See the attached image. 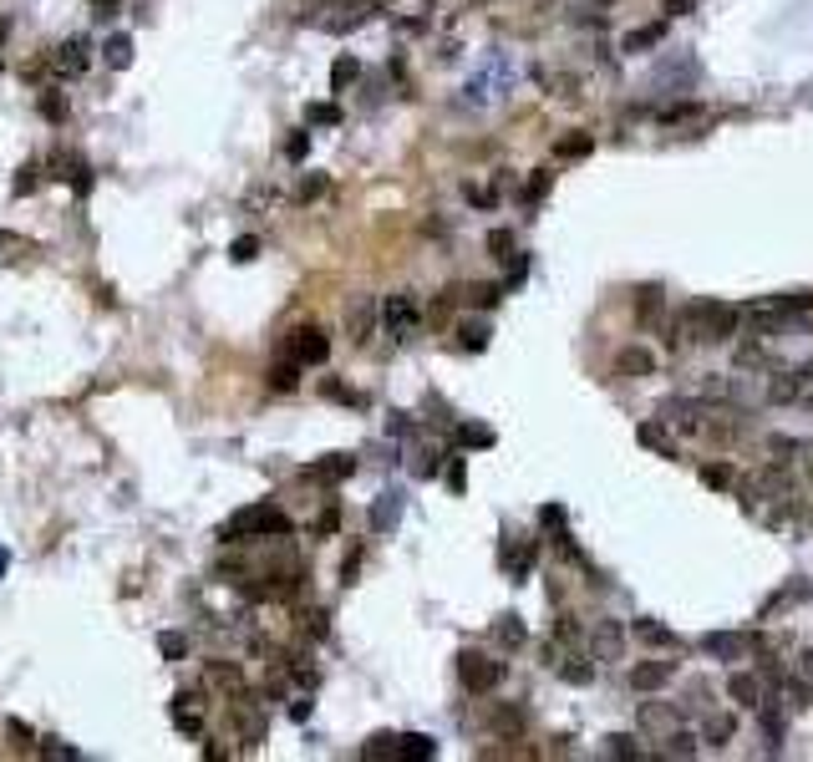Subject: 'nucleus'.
I'll use <instances>...</instances> for the list:
<instances>
[{"label":"nucleus","mask_w":813,"mask_h":762,"mask_svg":"<svg viewBox=\"0 0 813 762\" xmlns=\"http://www.w3.org/2000/svg\"><path fill=\"white\" fill-rule=\"evenodd\" d=\"M239 534H244V539H285V534H290V518H285L275 503H254V509H244V514H235L224 524V544H235Z\"/></svg>","instance_id":"obj_1"},{"label":"nucleus","mask_w":813,"mask_h":762,"mask_svg":"<svg viewBox=\"0 0 813 762\" xmlns=\"http://www.w3.org/2000/svg\"><path fill=\"white\" fill-rule=\"evenodd\" d=\"M691 321H697V336H702V341H732V330L742 326V311L717 305V300H697V305H691Z\"/></svg>","instance_id":"obj_2"},{"label":"nucleus","mask_w":813,"mask_h":762,"mask_svg":"<svg viewBox=\"0 0 813 762\" xmlns=\"http://www.w3.org/2000/svg\"><path fill=\"white\" fill-rule=\"evenodd\" d=\"M458 681L468 686L473 697H484V691H493L503 681V661H488L478 651H458Z\"/></svg>","instance_id":"obj_3"},{"label":"nucleus","mask_w":813,"mask_h":762,"mask_svg":"<svg viewBox=\"0 0 813 762\" xmlns=\"http://www.w3.org/2000/svg\"><path fill=\"white\" fill-rule=\"evenodd\" d=\"M417 321H423V311H417V300L412 295H387L381 300V326H387L391 341H406V336L417 330Z\"/></svg>","instance_id":"obj_4"},{"label":"nucleus","mask_w":813,"mask_h":762,"mask_svg":"<svg viewBox=\"0 0 813 762\" xmlns=\"http://www.w3.org/2000/svg\"><path fill=\"white\" fill-rule=\"evenodd\" d=\"M290 356L300 361V366H326L330 361V336L321 326H305L290 336Z\"/></svg>","instance_id":"obj_5"},{"label":"nucleus","mask_w":813,"mask_h":762,"mask_svg":"<svg viewBox=\"0 0 813 762\" xmlns=\"http://www.w3.org/2000/svg\"><path fill=\"white\" fill-rule=\"evenodd\" d=\"M51 66H56V77H81L92 66V41L87 36H66L56 47V56H51Z\"/></svg>","instance_id":"obj_6"},{"label":"nucleus","mask_w":813,"mask_h":762,"mask_svg":"<svg viewBox=\"0 0 813 762\" xmlns=\"http://www.w3.org/2000/svg\"><path fill=\"white\" fill-rule=\"evenodd\" d=\"M672 676H676L672 661H641V666H630V691H661Z\"/></svg>","instance_id":"obj_7"},{"label":"nucleus","mask_w":813,"mask_h":762,"mask_svg":"<svg viewBox=\"0 0 813 762\" xmlns=\"http://www.w3.org/2000/svg\"><path fill=\"white\" fill-rule=\"evenodd\" d=\"M203 681L219 686V691H235V697H244V671L229 666V661H209V666H203Z\"/></svg>","instance_id":"obj_8"},{"label":"nucleus","mask_w":813,"mask_h":762,"mask_svg":"<svg viewBox=\"0 0 813 762\" xmlns=\"http://www.w3.org/2000/svg\"><path fill=\"white\" fill-rule=\"evenodd\" d=\"M173 727L178 732H188V737H199L203 732V712H199V697H173Z\"/></svg>","instance_id":"obj_9"},{"label":"nucleus","mask_w":813,"mask_h":762,"mask_svg":"<svg viewBox=\"0 0 813 762\" xmlns=\"http://www.w3.org/2000/svg\"><path fill=\"white\" fill-rule=\"evenodd\" d=\"M51 168H56V178H66V184L77 188V193H87V188H92V173H87V163H81V158L56 153V158H51Z\"/></svg>","instance_id":"obj_10"},{"label":"nucleus","mask_w":813,"mask_h":762,"mask_svg":"<svg viewBox=\"0 0 813 762\" xmlns=\"http://www.w3.org/2000/svg\"><path fill=\"white\" fill-rule=\"evenodd\" d=\"M620 646H626V630H620V621H600V625H595V651H600V661H615V655H620Z\"/></svg>","instance_id":"obj_11"},{"label":"nucleus","mask_w":813,"mask_h":762,"mask_svg":"<svg viewBox=\"0 0 813 762\" xmlns=\"http://www.w3.org/2000/svg\"><path fill=\"white\" fill-rule=\"evenodd\" d=\"M702 651H706V655H717V661H742L748 640H742V636H727V630H717V636H702Z\"/></svg>","instance_id":"obj_12"},{"label":"nucleus","mask_w":813,"mask_h":762,"mask_svg":"<svg viewBox=\"0 0 813 762\" xmlns=\"http://www.w3.org/2000/svg\"><path fill=\"white\" fill-rule=\"evenodd\" d=\"M615 372H620V376H651V372H656V356L641 351V346H626V351L615 356Z\"/></svg>","instance_id":"obj_13"},{"label":"nucleus","mask_w":813,"mask_h":762,"mask_svg":"<svg viewBox=\"0 0 813 762\" xmlns=\"http://www.w3.org/2000/svg\"><path fill=\"white\" fill-rule=\"evenodd\" d=\"M493 732H499V737H524V706H514V701L499 706V712H493Z\"/></svg>","instance_id":"obj_14"},{"label":"nucleus","mask_w":813,"mask_h":762,"mask_svg":"<svg viewBox=\"0 0 813 762\" xmlns=\"http://www.w3.org/2000/svg\"><path fill=\"white\" fill-rule=\"evenodd\" d=\"M661 41H666V21H651V26L626 36V51H646V47H661Z\"/></svg>","instance_id":"obj_15"},{"label":"nucleus","mask_w":813,"mask_h":762,"mask_svg":"<svg viewBox=\"0 0 813 762\" xmlns=\"http://www.w3.org/2000/svg\"><path fill=\"white\" fill-rule=\"evenodd\" d=\"M351 473H356V458H346V452H336V458L311 467V478H351Z\"/></svg>","instance_id":"obj_16"},{"label":"nucleus","mask_w":813,"mask_h":762,"mask_svg":"<svg viewBox=\"0 0 813 762\" xmlns=\"http://www.w3.org/2000/svg\"><path fill=\"white\" fill-rule=\"evenodd\" d=\"M270 387H275V391H295L300 387V361L290 356V361H280V366H270Z\"/></svg>","instance_id":"obj_17"},{"label":"nucleus","mask_w":813,"mask_h":762,"mask_svg":"<svg viewBox=\"0 0 813 762\" xmlns=\"http://www.w3.org/2000/svg\"><path fill=\"white\" fill-rule=\"evenodd\" d=\"M397 758H438V742H432V737H423V732H412V737H402V742H397Z\"/></svg>","instance_id":"obj_18"},{"label":"nucleus","mask_w":813,"mask_h":762,"mask_svg":"<svg viewBox=\"0 0 813 762\" xmlns=\"http://www.w3.org/2000/svg\"><path fill=\"white\" fill-rule=\"evenodd\" d=\"M397 514H402V498H397V493H381V503L372 509V529H391V524H397Z\"/></svg>","instance_id":"obj_19"},{"label":"nucleus","mask_w":813,"mask_h":762,"mask_svg":"<svg viewBox=\"0 0 813 762\" xmlns=\"http://www.w3.org/2000/svg\"><path fill=\"white\" fill-rule=\"evenodd\" d=\"M458 442H463V448H493V432H488L484 422H458Z\"/></svg>","instance_id":"obj_20"},{"label":"nucleus","mask_w":813,"mask_h":762,"mask_svg":"<svg viewBox=\"0 0 813 762\" xmlns=\"http://www.w3.org/2000/svg\"><path fill=\"white\" fill-rule=\"evenodd\" d=\"M356 77H361V62H356V56H341V62L330 66V87H336V92H346Z\"/></svg>","instance_id":"obj_21"},{"label":"nucleus","mask_w":813,"mask_h":762,"mask_svg":"<svg viewBox=\"0 0 813 762\" xmlns=\"http://www.w3.org/2000/svg\"><path fill=\"white\" fill-rule=\"evenodd\" d=\"M560 676H564L569 686H590V681H595V666L585 661V655H569V666H560Z\"/></svg>","instance_id":"obj_22"},{"label":"nucleus","mask_w":813,"mask_h":762,"mask_svg":"<svg viewBox=\"0 0 813 762\" xmlns=\"http://www.w3.org/2000/svg\"><path fill=\"white\" fill-rule=\"evenodd\" d=\"M727 691H732V701H742V706H757V676H742V671H737L732 681H727Z\"/></svg>","instance_id":"obj_23"},{"label":"nucleus","mask_w":813,"mask_h":762,"mask_svg":"<svg viewBox=\"0 0 813 762\" xmlns=\"http://www.w3.org/2000/svg\"><path fill=\"white\" fill-rule=\"evenodd\" d=\"M376 321V305H351V341H366Z\"/></svg>","instance_id":"obj_24"},{"label":"nucleus","mask_w":813,"mask_h":762,"mask_svg":"<svg viewBox=\"0 0 813 762\" xmlns=\"http://www.w3.org/2000/svg\"><path fill=\"white\" fill-rule=\"evenodd\" d=\"M798 391H803V372H793V376H778V381L767 387V397H773V402H793Z\"/></svg>","instance_id":"obj_25"},{"label":"nucleus","mask_w":813,"mask_h":762,"mask_svg":"<svg viewBox=\"0 0 813 762\" xmlns=\"http://www.w3.org/2000/svg\"><path fill=\"white\" fill-rule=\"evenodd\" d=\"M493 636H499L503 646H524V621H518V615H499Z\"/></svg>","instance_id":"obj_26"},{"label":"nucleus","mask_w":813,"mask_h":762,"mask_svg":"<svg viewBox=\"0 0 813 762\" xmlns=\"http://www.w3.org/2000/svg\"><path fill=\"white\" fill-rule=\"evenodd\" d=\"M41 112H47V123H66V97L56 87H47L41 92Z\"/></svg>","instance_id":"obj_27"},{"label":"nucleus","mask_w":813,"mask_h":762,"mask_svg":"<svg viewBox=\"0 0 813 762\" xmlns=\"http://www.w3.org/2000/svg\"><path fill=\"white\" fill-rule=\"evenodd\" d=\"M641 722L651 732H661V727H672V722H676V712H672V706H651V701H646V706H641Z\"/></svg>","instance_id":"obj_28"},{"label":"nucleus","mask_w":813,"mask_h":762,"mask_svg":"<svg viewBox=\"0 0 813 762\" xmlns=\"http://www.w3.org/2000/svg\"><path fill=\"white\" fill-rule=\"evenodd\" d=\"M133 62V36H112L107 41V66H127Z\"/></svg>","instance_id":"obj_29"},{"label":"nucleus","mask_w":813,"mask_h":762,"mask_svg":"<svg viewBox=\"0 0 813 762\" xmlns=\"http://www.w3.org/2000/svg\"><path fill=\"white\" fill-rule=\"evenodd\" d=\"M554 153H560V158H585V153H590V138H585V133H569V138L554 142Z\"/></svg>","instance_id":"obj_30"},{"label":"nucleus","mask_w":813,"mask_h":762,"mask_svg":"<svg viewBox=\"0 0 813 762\" xmlns=\"http://www.w3.org/2000/svg\"><path fill=\"white\" fill-rule=\"evenodd\" d=\"M636 636H641L646 646H672V630L656 625V621H641V625H636Z\"/></svg>","instance_id":"obj_31"},{"label":"nucleus","mask_w":813,"mask_h":762,"mask_svg":"<svg viewBox=\"0 0 813 762\" xmlns=\"http://www.w3.org/2000/svg\"><path fill=\"white\" fill-rule=\"evenodd\" d=\"M702 483H712V488H732V463H706Z\"/></svg>","instance_id":"obj_32"},{"label":"nucleus","mask_w":813,"mask_h":762,"mask_svg":"<svg viewBox=\"0 0 813 762\" xmlns=\"http://www.w3.org/2000/svg\"><path fill=\"white\" fill-rule=\"evenodd\" d=\"M488 249H493V260H514V234L493 229V234H488Z\"/></svg>","instance_id":"obj_33"},{"label":"nucleus","mask_w":813,"mask_h":762,"mask_svg":"<svg viewBox=\"0 0 813 762\" xmlns=\"http://www.w3.org/2000/svg\"><path fill=\"white\" fill-rule=\"evenodd\" d=\"M666 752H672V758H691V752H697V737H691V732H672V737H666Z\"/></svg>","instance_id":"obj_34"},{"label":"nucleus","mask_w":813,"mask_h":762,"mask_svg":"<svg viewBox=\"0 0 813 762\" xmlns=\"http://www.w3.org/2000/svg\"><path fill=\"white\" fill-rule=\"evenodd\" d=\"M305 117H311L315 127H336V123H341V107H330V102H315V107L305 112Z\"/></svg>","instance_id":"obj_35"},{"label":"nucleus","mask_w":813,"mask_h":762,"mask_svg":"<svg viewBox=\"0 0 813 762\" xmlns=\"http://www.w3.org/2000/svg\"><path fill=\"white\" fill-rule=\"evenodd\" d=\"M254 254H260V239H250V234H244V239H235V244H229V260H239V265H250Z\"/></svg>","instance_id":"obj_36"},{"label":"nucleus","mask_w":813,"mask_h":762,"mask_svg":"<svg viewBox=\"0 0 813 762\" xmlns=\"http://www.w3.org/2000/svg\"><path fill=\"white\" fill-rule=\"evenodd\" d=\"M321 193H326V173H311V178H305V184L295 188V199L300 203H311V199H321Z\"/></svg>","instance_id":"obj_37"},{"label":"nucleus","mask_w":813,"mask_h":762,"mask_svg":"<svg viewBox=\"0 0 813 762\" xmlns=\"http://www.w3.org/2000/svg\"><path fill=\"white\" fill-rule=\"evenodd\" d=\"M158 651L168 655V661H178V655H184V651H188V640H184V636H178V630H168V636H158Z\"/></svg>","instance_id":"obj_38"},{"label":"nucleus","mask_w":813,"mask_h":762,"mask_svg":"<svg viewBox=\"0 0 813 762\" xmlns=\"http://www.w3.org/2000/svg\"><path fill=\"white\" fill-rule=\"evenodd\" d=\"M463 346H468V351H484V346H488V326H484V321L463 326Z\"/></svg>","instance_id":"obj_39"},{"label":"nucleus","mask_w":813,"mask_h":762,"mask_svg":"<svg viewBox=\"0 0 813 762\" xmlns=\"http://www.w3.org/2000/svg\"><path fill=\"white\" fill-rule=\"evenodd\" d=\"M397 742H402V737H391V732H381V737H372V742L361 747V752H366V758H376V752L387 758V752H397Z\"/></svg>","instance_id":"obj_40"},{"label":"nucleus","mask_w":813,"mask_h":762,"mask_svg":"<svg viewBox=\"0 0 813 762\" xmlns=\"http://www.w3.org/2000/svg\"><path fill=\"white\" fill-rule=\"evenodd\" d=\"M610 758H641V752H636V737H620V732H615V737H610V747H605Z\"/></svg>","instance_id":"obj_41"},{"label":"nucleus","mask_w":813,"mask_h":762,"mask_svg":"<svg viewBox=\"0 0 813 762\" xmlns=\"http://www.w3.org/2000/svg\"><path fill=\"white\" fill-rule=\"evenodd\" d=\"M687 117H697V102H681V107H666V112H661V127H672V123H687Z\"/></svg>","instance_id":"obj_42"},{"label":"nucleus","mask_w":813,"mask_h":762,"mask_svg":"<svg viewBox=\"0 0 813 762\" xmlns=\"http://www.w3.org/2000/svg\"><path fill=\"white\" fill-rule=\"evenodd\" d=\"M767 452L788 463V452H798V442H793V437H783V432H773V437H767Z\"/></svg>","instance_id":"obj_43"},{"label":"nucleus","mask_w":813,"mask_h":762,"mask_svg":"<svg viewBox=\"0 0 813 762\" xmlns=\"http://www.w3.org/2000/svg\"><path fill=\"white\" fill-rule=\"evenodd\" d=\"M656 305H661V290H656V285H646V290H641V321H651Z\"/></svg>","instance_id":"obj_44"},{"label":"nucleus","mask_w":813,"mask_h":762,"mask_svg":"<svg viewBox=\"0 0 813 762\" xmlns=\"http://www.w3.org/2000/svg\"><path fill=\"white\" fill-rule=\"evenodd\" d=\"M499 295H503L499 285H473V300H478L484 311H488V305H499Z\"/></svg>","instance_id":"obj_45"},{"label":"nucleus","mask_w":813,"mask_h":762,"mask_svg":"<svg viewBox=\"0 0 813 762\" xmlns=\"http://www.w3.org/2000/svg\"><path fill=\"white\" fill-rule=\"evenodd\" d=\"M732 716H717V722H712V727H706V737H712V742H727V737H732Z\"/></svg>","instance_id":"obj_46"},{"label":"nucleus","mask_w":813,"mask_h":762,"mask_svg":"<svg viewBox=\"0 0 813 762\" xmlns=\"http://www.w3.org/2000/svg\"><path fill=\"white\" fill-rule=\"evenodd\" d=\"M448 488H453V493H463V488H468V473H463V452H458V463L448 467Z\"/></svg>","instance_id":"obj_47"},{"label":"nucleus","mask_w":813,"mask_h":762,"mask_svg":"<svg viewBox=\"0 0 813 762\" xmlns=\"http://www.w3.org/2000/svg\"><path fill=\"white\" fill-rule=\"evenodd\" d=\"M641 442H646V448H661V452H666V432H661L656 422H646V427H641Z\"/></svg>","instance_id":"obj_48"},{"label":"nucleus","mask_w":813,"mask_h":762,"mask_svg":"<svg viewBox=\"0 0 813 762\" xmlns=\"http://www.w3.org/2000/svg\"><path fill=\"white\" fill-rule=\"evenodd\" d=\"M544 193H549V173H539V178H529V188H524V199H529V203H539Z\"/></svg>","instance_id":"obj_49"},{"label":"nucleus","mask_w":813,"mask_h":762,"mask_svg":"<svg viewBox=\"0 0 813 762\" xmlns=\"http://www.w3.org/2000/svg\"><path fill=\"white\" fill-rule=\"evenodd\" d=\"M285 153H290V158H305V153H311V138H305V133H290Z\"/></svg>","instance_id":"obj_50"},{"label":"nucleus","mask_w":813,"mask_h":762,"mask_svg":"<svg viewBox=\"0 0 813 762\" xmlns=\"http://www.w3.org/2000/svg\"><path fill=\"white\" fill-rule=\"evenodd\" d=\"M326 397H330V402H361L356 391H351V387H341V381H326Z\"/></svg>","instance_id":"obj_51"},{"label":"nucleus","mask_w":813,"mask_h":762,"mask_svg":"<svg viewBox=\"0 0 813 762\" xmlns=\"http://www.w3.org/2000/svg\"><path fill=\"white\" fill-rule=\"evenodd\" d=\"M305 621H311V625H305V630H311V636L321 640V636H326V621H330V615H326V610H311V615H305Z\"/></svg>","instance_id":"obj_52"},{"label":"nucleus","mask_w":813,"mask_h":762,"mask_svg":"<svg viewBox=\"0 0 813 762\" xmlns=\"http://www.w3.org/2000/svg\"><path fill=\"white\" fill-rule=\"evenodd\" d=\"M336 524H341V514H336V509H326V514H321V524H315V534H336Z\"/></svg>","instance_id":"obj_53"},{"label":"nucleus","mask_w":813,"mask_h":762,"mask_svg":"<svg viewBox=\"0 0 813 762\" xmlns=\"http://www.w3.org/2000/svg\"><path fill=\"white\" fill-rule=\"evenodd\" d=\"M117 5H123V0H92V16L107 21V16H117Z\"/></svg>","instance_id":"obj_54"},{"label":"nucleus","mask_w":813,"mask_h":762,"mask_svg":"<svg viewBox=\"0 0 813 762\" xmlns=\"http://www.w3.org/2000/svg\"><path fill=\"white\" fill-rule=\"evenodd\" d=\"M356 569H361V549H351V554H346V585L356 579Z\"/></svg>","instance_id":"obj_55"},{"label":"nucleus","mask_w":813,"mask_h":762,"mask_svg":"<svg viewBox=\"0 0 813 762\" xmlns=\"http://www.w3.org/2000/svg\"><path fill=\"white\" fill-rule=\"evenodd\" d=\"M539 518H544L549 529H560V524H564V509H554V503H549V509H544V514H539Z\"/></svg>","instance_id":"obj_56"},{"label":"nucleus","mask_w":813,"mask_h":762,"mask_svg":"<svg viewBox=\"0 0 813 762\" xmlns=\"http://www.w3.org/2000/svg\"><path fill=\"white\" fill-rule=\"evenodd\" d=\"M560 640H579V630H575V621H569V615H560Z\"/></svg>","instance_id":"obj_57"},{"label":"nucleus","mask_w":813,"mask_h":762,"mask_svg":"<svg viewBox=\"0 0 813 762\" xmlns=\"http://www.w3.org/2000/svg\"><path fill=\"white\" fill-rule=\"evenodd\" d=\"M691 5H697V0H666V11H672V16H687Z\"/></svg>","instance_id":"obj_58"},{"label":"nucleus","mask_w":813,"mask_h":762,"mask_svg":"<svg viewBox=\"0 0 813 762\" xmlns=\"http://www.w3.org/2000/svg\"><path fill=\"white\" fill-rule=\"evenodd\" d=\"M5 36H11V21L0 16V47H5Z\"/></svg>","instance_id":"obj_59"},{"label":"nucleus","mask_w":813,"mask_h":762,"mask_svg":"<svg viewBox=\"0 0 813 762\" xmlns=\"http://www.w3.org/2000/svg\"><path fill=\"white\" fill-rule=\"evenodd\" d=\"M803 671H809V676H813V651H803Z\"/></svg>","instance_id":"obj_60"},{"label":"nucleus","mask_w":813,"mask_h":762,"mask_svg":"<svg viewBox=\"0 0 813 762\" xmlns=\"http://www.w3.org/2000/svg\"><path fill=\"white\" fill-rule=\"evenodd\" d=\"M0 244H21V239H16V234H0Z\"/></svg>","instance_id":"obj_61"},{"label":"nucleus","mask_w":813,"mask_h":762,"mask_svg":"<svg viewBox=\"0 0 813 762\" xmlns=\"http://www.w3.org/2000/svg\"><path fill=\"white\" fill-rule=\"evenodd\" d=\"M5 564H11V554H5V549H0V575H5Z\"/></svg>","instance_id":"obj_62"},{"label":"nucleus","mask_w":813,"mask_h":762,"mask_svg":"<svg viewBox=\"0 0 813 762\" xmlns=\"http://www.w3.org/2000/svg\"><path fill=\"white\" fill-rule=\"evenodd\" d=\"M809 478H813V452H809Z\"/></svg>","instance_id":"obj_63"}]
</instances>
